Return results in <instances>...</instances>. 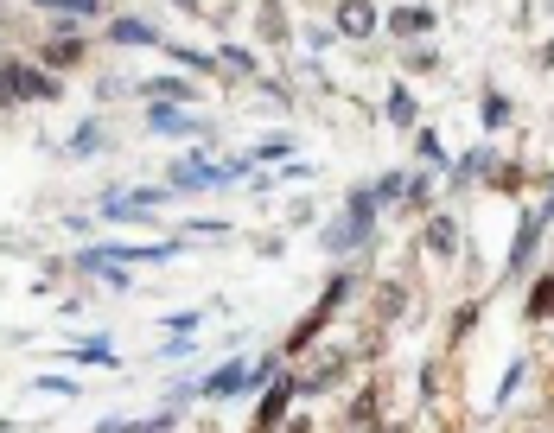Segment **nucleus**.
Here are the masks:
<instances>
[{
  "mask_svg": "<svg viewBox=\"0 0 554 433\" xmlns=\"http://www.w3.org/2000/svg\"><path fill=\"white\" fill-rule=\"evenodd\" d=\"M32 96H51V77L26 71V64H0V102H32Z\"/></svg>",
  "mask_w": 554,
  "mask_h": 433,
  "instance_id": "1",
  "label": "nucleus"
},
{
  "mask_svg": "<svg viewBox=\"0 0 554 433\" xmlns=\"http://www.w3.org/2000/svg\"><path fill=\"white\" fill-rule=\"evenodd\" d=\"M548 217H554V198H548V204H535V211L523 217V236H516V249H510V262H504V268H523V262H529L535 242H542V230H548Z\"/></svg>",
  "mask_w": 554,
  "mask_h": 433,
  "instance_id": "2",
  "label": "nucleus"
},
{
  "mask_svg": "<svg viewBox=\"0 0 554 433\" xmlns=\"http://www.w3.org/2000/svg\"><path fill=\"white\" fill-rule=\"evenodd\" d=\"M338 300H344V281H332V287H325V300H319V313H313V319H306V325H293L287 351H300V344H313V338H319V325L338 313Z\"/></svg>",
  "mask_w": 554,
  "mask_h": 433,
  "instance_id": "3",
  "label": "nucleus"
},
{
  "mask_svg": "<svg viewBox=\"0 0 554 433\" xmlns=\"http://www.w3.org/2000/svg\"><path fill=\"white\" fill-rule=\"evenodd\" d=\"M153 204H166L160 185H147V192H121V198H109V217H147Z\"/></svg>",
  "mask_w": 554,
  "mask_h": 433,
  "instance_id": "4",
  "label": "nucleus"
},
{
  "mask_svg": "<svg viewBox=\"0 0 554 433\" xmlns=\"http://www.w3.org/2000/svg\"><path fill=\"white\" fill-rule=\"evenodd\" d=\"M376 26V13H370V0H344L338 7V32H351V39H363V32Z\"/></svg>",
  "mask_w": 554,
  "mask_h": 433,
  "instance_id": "5",
  "label": "nucleus"
},
{
  "mask_svg": "<svg viewBox=\"0 0 554 433\" xmlns=\"http://www.w3.org/2000/svg\"><path fill=\"white\" fill-rule=\"evenodd\" d=\"M370 211H376V192H357V198H351V223H344V230H338L332 242H344V236H351V242H357L363 230H370Z\"/></svg>",
  "mask_w": 554,
  "mask_h": 433,
  "instance_id": "6",
  "label": "nucleus"
},
{
  "mask_svg": "<svg viewBox=\"0 0 554 433\" xmlns=\"http://www.w3.org/2000/svg\"><path fill=\"white\" fill-rule=\"evenodd\" d=\"M338 376H344V357H338V351H325V357H319V370H313V376H306V383H300V389H306V395H319V389H332V383H338Z\"/></svg>",
  "mask_w": 554,
  "mask_h": 433,
  "instance_id": "7",
  "label": "nucleus"
},
{
  "mask_svg": "<svg viewBox=\"0 0 554 433\" xmlns=\"http://www.w3.org/2000/svg\"><path fill=\"white\" fill-rule=\"evenodd\" d=\"M529 319H535V325L554 319V274H542V281L529 287Z\"/></svg>",
  "mask_w": 554,
  "mask_h": 433,
  "instance_id": "8",
  "label": "nucleus"
},
{
  "mask_svg": "<svg viewBox=\"0 0 554 433\" xmlns=\"http://www.w3.org/2000/svg\"><path fill=\"white\" fill-rule=\"evenodd\" d=\"M287 395H293V383H281V389H268V402H262V421H255V427H281V414H287Z\"/></svg>",
  "mask_w": 554,
  "mask_h": 433,
  "instance_id": "9",
  "label": "nucleus"
},
{
  "mask_svg": "<svg viewBox=\"0 0 554 433\" xmlns=\"http://www.w3.org/2000/svg\"><path fill=\"white\" fill-rule=\"evenodd\" d=\"M427 249H434V255H453L459 249V236H453V223H446V217L427 223Z\"/></svg>",
  "mask_w": 554,
  "mask_h": 433,
  "instance_id": "10",
  "label": "nucleus"
},
{
  "mask_svg": "<svg viewBox=\"0 0 554 433\" xmlns=\"http://www.w3.org/2000/svg\"><path fill=\"white\" fill-rule=\"evenodd\" d=\"M242 376H249V370H242V363H230V370H217L211 383H204V395H236V389H242Z\"/></svg>",
  "mask_w": 554,
  "mask_h": 433,
  "instance_id": "11",
  "label": "nucleus"
},
{
  "mask_svg": "<svg viewBox=\"0 0 554 433\" xmlns=\"http://www.w3.org/2000/svg\"><path fill=\"white\" fill-rule=\"evenodd\" d=\"M389 26H395V32H408V39H414V32H427V26H434V13H427V7H408V13H395Z\"/></svg>",
  "mask_w": 554,
  "mask_h": 433,
  "instance_id": "12",
  "label": "nucleus"
},
{
  "mask_svg": "<svg viewBox=\"0 0 554 433\" xmlns=\"http://www.w3.org/2000/svg\"><path fill=\"white\" fill-rule=\"evenodd\" d=\"M147 121H153L160 134H192V115H179V109H153Z\"/></svg>",
  "mask_w": 554,
  "mask_h": 433,
  "instance_id": "13",
  "label": "nucleus"
},
{
  "mask_svg": "<svg viewBox=\"0 0 554 433\" xmlns=\"http://www.w3.org/2000/svg\"><path fill=\"white\" fill-rule=\"evenodd\" d=\"M115 45H153V26H141V20H115Z\"/></svg>",
  "mask_w": 554,
  "mask_h": 433,
  "instance_id": "14",
  "label": "nucleus"
},
{
  "mask_svg": "<svg viewBox=\"0 0 554 433\" xmlns=\"http://www.w3.org/2000/svg\"><path fill=\"white\" fill-rule=\"evenodd\" d=\"M389 121H395V128H408V121H414V96H408V90L389 96Z\"/></svg>",
  "mask_w": 554,
  "mask_h": 433,
  "instance_id": "15",
  "label": "nucleus"
},
{
  "mask_svg": "<svg viewBox=\"0 0 554 433\" xmlns=\"http://www.w3.org/2000/svg\"><path fill=\"white\" fill-rule=\"evenodd\" d=\"M504 115H510L504 96H484V128H504Z\"/></svg>",
  "mask_w": 554,
  "mask_h": 433,
  "instance_id": "16",
  "label": "nucleus"
},
{
  "mask_svg": "<svg viewBox=\"0 0 554 433\" xmlns=\"http://www.w3.org/2000/svg\"><path fill=\"white\" fill-rule=\"evenodd\" d=\"M39 7H58V13H96L102 0H39Z\"/></svg>",
  "mask_w": 554,
  "mask_h": 433,
  "instance_id": "17",
  "label": "nucleus"
},
{
  "mask_svg": "<svg viewBox=\"0 0 554 433\" xmlns=\"http://www.w3.org/2000/svg\"><path fill=\"white\" fill-rule=\"evenodd\" d=\"M548 64H554V39H548Z\"/></svg>",
  "mask_w": 554,
  "mask_h": 433,
  "instance_id": "18",
  "label": "nucleus"
}]
</instances>
